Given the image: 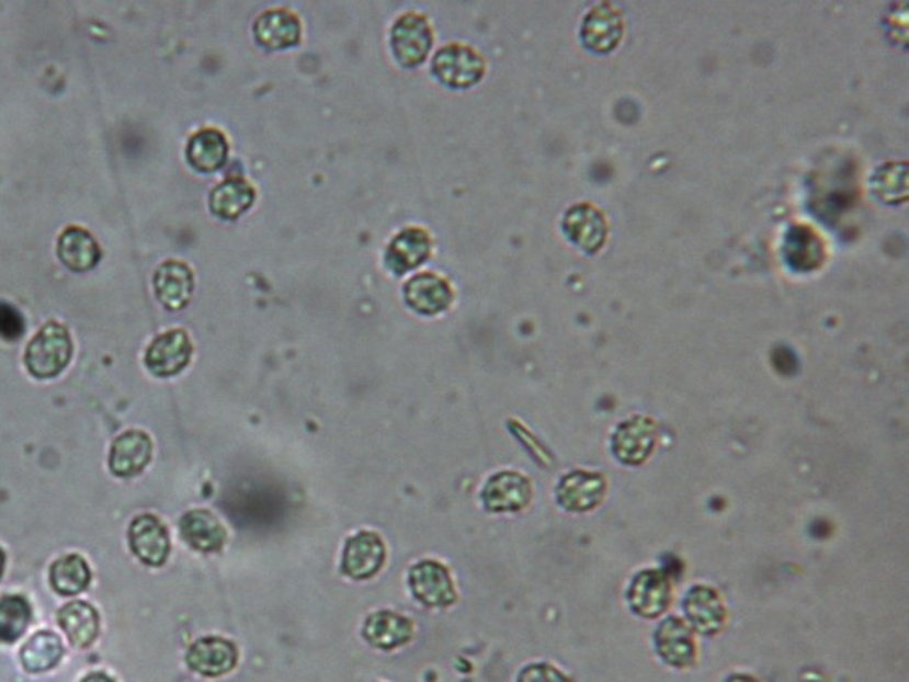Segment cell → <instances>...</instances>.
<instances>
[{
	"label": "cell",
	"instance_id": "cell-22",
	"mask_svg": "<svg viewBox=\"0 0 909 682\" xmlns=\"http://www.w3.org/2000/svg\"><path fill=\"white\" fill-rule=\"evenodd\" d=\"M253 198H255V192L250 182L229 179L213 190L209 206H212L213 214L218 217L235 219L250 208Z\"/></svg>",
	"mask_w": 909,
	"mask_h": 682
},
{
	"label": "cell",
	"instance_id": "cell-7",
	"mask_svg": "<svg viewBox=\"0 0 909 682\" xmlns=\"http://www.w3.org/2000/svg\"><path fill=\"white\" fill-rule=\"evenodd\" d=\"M624 21L613 5L601 4L586 16L582 37L588 48L593 52H610L623 38Z\"/></svg>",
	"mask_w": 909,
	"mask_h": 682
},
{
	"label": "cell",
	"instance_id": "cell-28",
	"mask_svg": "<svg viewBox=\"0 0 909 682\" xmlns=\"http://www.w3.org/2000/svg\"><path fill=\"white\" fill-rule=\"evenodd\" d=\"M22 333V320L15 309L0 304V336L5 339H19Z\"/></svg>",
	"mask_w": 909,
	"mask_h": 682
},
{
	"label": "cell",
	"instance_id": "cell-30",
	"mask_svg": "<svg viewBox=\"0 0 909 682\" xmlns=\"http://www.w3.org/2000/svg\"><path fill=\"white\" fill-rule=\"evenodd\" d=\"M729 682H757L753 679L748 678V675H737V678L729 679Z\"/></svg>",
	"mask_w": 909,
	"mask_h": 682
},
{
	"label": "cell",
	"instance_id": "cell-3",
	"mask_svg": "<svg viewBox=\"0 0 909 682\" xmlns=\"http://www.w3.org/2000/svg\"><path fill=\"white\" fill-rule=\"evenodd\" d=\"M391 38H394L395 55L402 65H419L430 52L431 30L424 16L413 15V13L400 16L395 24Z\"/></svg>",
	"mask_w": 909,
	"mask_h": 682
},
{
	"label": "cell",
	"instance_id": "cell-14",
	"mask_svg": "<svg viewBox=\"0 0 909 682\" xmlns=\"http://www.w3.org/2000/svg\"><path fill=\"white\" fill-rule=\"evenodd\" d=\"M564 226L568 229L566 234L586 251L599 250L604 239H606V220L602 217L601 212L590 206V204L575 206L566 215Z\"/></svg>",
	"mask_w": 909,
	"mask_h": 682
},
{
	"label": "cell",
	"instance_id": "cell-19",
	"mask_svg": "<svg viewBox=\"0 0 909 682\" xmlns=\"http://www.w3.org/2000/svg\"><path fill=\"white\" fill-rule=\"evenodd\" d=\"M59 624L68 635L71 645L77 648L90 646L99 634V615L90 604L79 603V601L66 604L60 610Z\"/></svg>",
	"mask_w": 909,
	"mask_h": 682
},
{
	"label": "cell",
	"instance_id": "cell-6",
	"mask_svg": "<svg viewBox=\"0 0 909 682\" xmlns=\"http://www.w3.org/2000/svg\"><path fill=\"white\" fill-rule=\"evenodd\" d=\"M411 590L428 606H447L455 601L452 577L446 568L431 560L420 562L410 573Z\"/></svg>",
	"mask_w": 909,
	"mask_h": 682
},
{
	"label": "cell",
	"instance_id": "cell-26",
	"mask_svg": "<svg viewBox=\"0 0 909 682\" xmlns=\"http://www.w3.org/2000/svg\"><path fill=\"white\" fill-rule=\"evenodd\" d=\"M659 653L671 667H688L695 659L692 637L682 626L666 624L659 635Z\"/></svg>",
	"mask_w": 909,
	"mask_h": 682
},
{
	"label": "cell",
	"instance_id": "cell-11",
	"mask_svg": "<svg viewBox=\"0 0 909 682\" xmlns=\"http://www.w3.org/2000/svg\"><path fill=\"white\" fill-rule=\"evenodd\" d=\"M155 289L166 308L181 309L192 297L193 277L190 268L182 262L168 261L157 270Z\"/></svg>",
	"mask_w": 909,
	"mask_h": 682
},
{
	"label": "cell",
	"instance_id": "cell-18",
	"mask_svg": "<svg viewBox=\"0 0 909 682\" xmlns=\"http://www.w3.org/2000/svg\"><path fill=\"white\" fill-rule=\"evenodd\" d=\"M430 255V239L422 229H405L389 246L388 262L391 270L405 273L419 266Z\"/></svg>",
	"mask_w": 909,
	"mask_h": 682
},
{
	"label": "cell",
	"instance_id": "cell-5",
	"mask_svg": "<svg viewBox=\"0 0 909 682\" xmlns=\"http://www.w3.org/2000/svg\"><path fill=\"white\" fill-rule=\"evenodd\" d=\"M129 544L134 554L149 566H160L170 554V537L164 524L154 515H140L129 528Z\"/></svg>",
	"mask_w": 909,
	"mask_h": 682
},
{
	"label": "cell",
	"instance_id": "cell-31",
	"mask_svg": "<svg viewBox=\"0 0 909 682\" xmlns=\"http://www.w3.org/2000/svg\"><path fill=\"white\" fill-rule=\"evenodd\" d=\"M2 568H4V554H2V549H0V576H2Z\"/></svg>",
	"mask_w": 909,
	"mask_h": 682
},
{
	"label": "cell",
	"instance_id": "cell-24",
	"mask_svg": "<svg viewBox=\"0 0 909 682\" xmlns=\"http://www.w3.org/2000/svg\"><path fill=\"white\" fill-rule=\"evenodd\" d=\"M90 568L80 555H68L52 568V584L60 595H77L90 584Z\"/></svg>",
	"mask_w": 909,
	"mask_h": 682
},
{
	"label": "cell",
	"instance_id": "cell-12",
	"mask_svg": "<svg viewBox=\"0 0 909 682\" xmlns=\"http://www.w3.org/2000/svg\"><path fill=\"white\" fill-rule=\"evenodd\" d=\"M452 288L446 281L431 273H422L406 284V300L420 314H439L452 304Z\"/></svg>",
	"mask_w": 909,
	"mask_h": 682
},
{
	"label": "cell",
	"instance_id": "cell-4",
	"mask_svg": "<svg viewBox=\"0 0 909 682\" xmlns=\"http://www.w3.org/2000/svg\"><path fill=\"white\" fill-rule=\"evenodd\" d=\"M433 70L442 82L464 88L482 77V60L474 49L464 46H447L441 49L433 62Z\"/></svg>",
	"mask_w": 909,
	"mask_h": 682
},
{
	"label": "cell",
	"instance_id": "cell-13",
	"mask_svg": "<svg viewBox=\"0 0 909 682\" xmlns=\"http://www.w3.org/2000/svg\"><path fill=\"white\" fill-rule=\"evenodd\" d=\"M60 261L73 272H88L101 261V248L86 229L66 228L59 239Z\"/></svg>",
	"mask_w": 909,
	"mask_h": 682
},
{
	"label": "cell",
	"instance_id": "cell-25",
	"mask_svg": "<svg viewBox=\"0 0 909 682\" xmlns=\"http://www.w3.org/2000/svg\"><path fill=\"white\" fill-rule=\"evenodd\" d=\"M32 621V607L26 599L8 595L0 599V643H13L26 632Z\"/></svg>",
	"mask_w": 909,
	"mask_h": 682
},
{
	"label": "cell",
	"instance_id": "cell-8",
	"mask_svg": "<svg viewBox=\"0 0 909 682\" xmlns=\"http://www.w3.org/2000/svg\"><path fill=\"white\" fill-rule=\"evenodd\" d=\"M384 562L383 541L375 533H359L348 543L342 568L353 579L375 576Z\"/></svg>",
	"mask_w": 909,
	"mask_h": 682
},
{
	"label": "cell",
	"instance_id": "cell-17",
	"mask_svg": "<svg viewBox=\"0 0 909 682\" xmlns=\"http://www.w3.org/2000/svg\"><path fill=\"white\" fill-rule=\"evenodd\" d=\"M530 497L526 480L513 474H502L493 477L486 486L485 502L491 512H508L524 507Z\"/></svg>",
	"mask_w": 909,
	"mask_h": 682
},
{
	"label": "cell",
	"instance_id": "cell-10",
	"mask_svg": "<svg viewBox=\"0 0 909 682\" xmlns=\"http://www.w3.org/2000/svg\"><path fill=\"white\" fill-rule=\"evenodd\" d=\"M151 457V443L143 432H128L113 443L110 468L118 477H132L146 468Z\"/></svg>",
	"mask_w": 909,
	"mask_h": 682
},
{
	"label": "cell",
	"instance_id": "cell-9",
	"mask_svg": "<svg viewBox=\"0 0 909 682\" xmlns=\"http://www.w3.org/2000/svg\"><path fill=\"white\" fill-rule=\"evenodd\" d=\"M237 650L228 640L203 639L192 646L188 653V664L206 678H218L234 670Z\"/></svg>",
	"mask_w": 909,
	"mask_h": 682
},
{
	"label": "cell",
	"instance_id": "cell-23",
	"mask_svg": "<svg viewBox=\"0 0 909 682\" xmlns=\"http://www.w3.org/2000/svg\"><path fill=\"white\" fill-rule=\"evenodd\" d=\"M60 657H63L60 639L49 632L33 635L22 648L21 653L22 664L27 672L33 673L46 672L49 668H54L60 661Z\"/></svg>",
	"mask_w": 909,
	"mask_h": 682
},
{
	"label": "cell",
	"instance_id": "cell-21",
	"mask_svg": "<svg viewBox=\"0 0 909 682\" xmlns=\"http://www.w3.org/2000/svg\"><path fill=\"white\" fill-rule=\"evenodd\" d=\"M228 143L217 129H203L193 135L188 146V159L198 171H215L226 162Z\"/></svg>",
	"mask_w": 909,
	"mask_h": 682
},
{
	"label": "cell",
	"instance_id": "cell-2",
	"mask_svg": "<svg viewBox=\"0 0 909 682\" xmlns=\"http://www.w3.org/2000/svg\"><path fill=\"white\" fill-rule=\"evenodd\" d=\"M192 359V342L186 331H166L157 337L146 353V366L157 377H171L186 368Z\"/></svg>",
	"mask_w": 909,
	"mask_h": 682
},
{
	"label": "cell",
	"instance_id": "cell-16",
	"mask_svg": "<svg viewBox=\"0 0 909 682\" xmlns=\"http://www.w3.org/2000/svg\"><path fill=\"white\" fill-rule=\"evenodd\" d=\"M364 637L373 646L389 650L397 646L405 645L411 637V623L397 613L380 612L367 618L364 626Z\"/></svg>",
	"mask_w": 909,
	"mask_h": 682
},
{
	"label": "cell",
	"instance_id": "cell-1",
	"mask_svg": "<svg viewBox=\"0 0 909 682\" xmlns=\"http://www.w3.org/2000/svg\"><path fill=\"white\" fill-rule=\"evenodd\" d=\"M73 344L65 326L49 322L33 337L26 350V366L37 379H52L70 363Z\"/></svg>",
	"mask_w": 909,
	"mask_h": 682
},
{
	"label": "cell",
	"instance_id": "cell-27",
	"mask_svg": "<svg viewBox=\"0 0 909 682\" xmlns=\"http://www.w3.org/2000/svg\"><path fill=\"white\" fill-rule=\"evenodd\" d=\"M519 682H568L566 675L548 664H533L522 672Z\"/></svg>",
	"mask_w": 909,
	"mask_h": 682
},
{
	"label": "cell",
	"instance_id": "cell-20",
	"mask_svg": "<svg viewBox=\"0 0 909 682\" xmlns=\"http://www.w3.org/2000/svg\"><path fill=\"white\" fill-rule=\"evenodd\" d=\"M182 537L201 552H217L224 544L226 533L217 519L209 512H190L181 521Z\"/></svg>",
	"mask_w": 909,
	"mask_h": 682
},
{
	"label": "cell",
	"instance_id": "cell-15",
	"mask_svg": "<svg viewBox=\"0 0 909 682\" xmlns=\"http://www.w3.org/2000/svg\"><path fill=\"white\" fill-rule=\"evenodd\" d=\"M255 35L268 48L282 49L297 44L300 37V24L297 16L289 11H268L259 16Z\"/></svg>",
	"mask_w": 909,
	"mask_h": 682
},
{
	"label": "cell",
	"instance_id": "cell-29",
	"mask_svg": "<svg viewBox=\"0 0 909 682\" xmlns=\"http://www.w3.org/2000/svg\"><path fill=\"white\" fill-rule=\"evenodd\" d=\"M82 682H113L112 679L104 675V673H91Z\"/></svg>",
	"mask_w": 909,
	"mask_h": 682
}]
</instances>
